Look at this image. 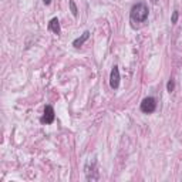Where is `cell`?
I'll return each mask as SVG.
<instances>
[{"mask_svg":"<svg viewBox=\"0 0 182 182\" xmlns=\"http://www.w3.org/2000/svg\"><path fill=\"white\" fill-rule=\"evenodd\" d=\"M148 13H150L148 6L144 1H140V3H137L131 7V12H129L131 22L132 23H144L148 19Z\"/></svg>","mask_w":182,"mask_h":182,"instance_id":"cell-1","label":"cell"},{"mask_svg":"<svg viewBox=\"0 0 182 182\" xmlns=\"http://www.w3.org/2000/svg\"><path fill=\"white\" fill-rule=\"evenodd\" d=\"M86 178L87 181H98L100 179V174L97 171V164L95 161H88L86 165Z\"/></svg>","mask_w":182,"mask_h":182,"instance_id":"cell-2","label":"cell"},{"mask_svg":"<svg viewBox=\"0 0 182 182\" xmlns=\"http://www.w3.org/2000/svg\"><path fill=\"white\" fill-rule=\"evenodd\" d=\"M140 108H141V111L144 114H152L154 111L157 110V100L154 97H147V98L142 100Z\"/></svg>","mask_w":182,"mask_h":182,"instance_id":"cell-3","label":"cell"},{"mask_svg":"<svg viewBox=\"0 0 182 182\" xmlns=\"http://www.w3.org/2000/svg\"><path fill=\"white\" fill-rule=\"evenodd\" d=\"M55 118V114H54V108L51 105H46L44 107V114L41 117V122L43 124H53Z\"/></svg>","mask_w":182,"mask_h":182,"instance_id":"cell-4","label":"cell"},{"mask_svg":"<svg viewBox=\"0 0 182 182\" xmlns=\"http://www.w3.org/2000/svg\"><path fill=\"white\" fill-rule=\"evenodd\" d=\"M119 80H121V77H119V70L117 65H114L112 70H111V74H110V87L112 88V90H117V88L119 87Z\"/></svg>","mask_w":182,"mask_h":182,"instance_id":"cell-5","label":"cell"},{"mask_svg":"<svg viewBox=\"0 0 182 182\" xmlns=\"http://www.w3.org/2000/svg\"><path fill=\"white\" fill-rule=\"evenodd\" d=\"M48 30H50V32H53L54 34H57V36L61 33L60 22H58V19H57V17H53V19L50 20V23H48Z\"/></svg>","mask_w":182,"mask_h":182,"instance_id":"cell-6","label":"cell"},{"mask_svg":"<svg viewBox=\"0 0 182 182\" xmlns=\"http://www.w3.org/2000/svg\"><path fill=\"white\" fill-rule=\"evenodd\" d=\"M88 39H90V32H88V30H86V32L80 36V37H77V39L73 41V46H74V47H77V48L81 47V46H83V44H84Z\"/></svg>","mask_w":182,"mask_h":182,"instance_id":"cell-7","label":"cell"},{"mask_svg":"<svg viewBox=\"0 0 182 182\" xmlns=\"http://www.w3.org/2000/svg\"><path fill=\"white\" fill-rule=\"evenodd\" d=\"M68 4H70V10H71L73 16L77 17V16H78V9H77V4H76V1H74V0H70V1H68Z\"/></svg>","mask_w":182,"mask_h":182,"instance_id":"cell-8","label":"cell"},{"mask_svg":"<svg viewBox=\"0 0 182 182\" xmlns=\"http://www.w3.org/2000/svg\"><path fill=\"white\" fill-rule=\"evenodd\" d=\"M166 90H168V93H174L175 90V81L172 78L169 80L168 83H166Z\"/></svg>","mask_w":182,"mask_h":182,"instance_id":"cell-9","label":"cell"},{"mask_svg":"<svg viewBox=\"0 0 182 182\" xmlns=\"http://www.w3.org/2000/svg\"><path fill=\"white\" fill-rule=\"evenodd\" d=\"M178 17H179V13H178V10H174L172 12V17H171V23L175 24L178 22Z\"/></svg>","mask_w":182,"mask_h":182,"instance_id":"cell-10","label":"cell"},{"mask_svg":"<svg viewBox=\"0 0 182 182\" xmlns=\"http://www.w3.org/2000/svg\"><path fill=\"white\" fill-rule=\"evenodd\" d=\"M43 3H44V4H46V6H48V4H50V3H51V0H43Z\"/></svg>","mask_w":182,"mask_h":182,"instance_id":"cell-11","label":"cell"},{"mask_svg":"<svg viewBox=\"0 0 182 182\" xmlns=\"http://www.w3.org/2000/svg\"><path fill=\"white\" fill-rule=\"evenodd\" d=\"M152 1H154V3H157V1H158V0H152Z\"/></svg>","mask_w":182,"mask_h":182,"instance_id":"cell-12","label":"cell"}]
</instances>
